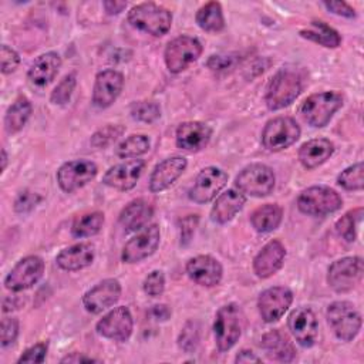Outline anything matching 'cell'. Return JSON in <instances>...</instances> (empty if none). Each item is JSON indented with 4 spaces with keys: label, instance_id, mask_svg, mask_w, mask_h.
Segmentation results:
<instances>
[{
    "label": "cell",
    "instance_id": "cell-26",
    "mask_svg": "<svg viewBox=\"0 0 364 364\" xmlns=\"http://www.w3.org/2000/svg\"><path fill=\"white\" fill-rule=\"evenodd\" d=\"M94 256H95L94 246L88 242H81L63 249L57 255L55 262L58 267H61L63 270L75 272L90 266L94 260Z\"/></svg>",
    "mask_w": 364,
    "mask_h": 364
},
{
    "label": "cell",
    "instance_id": "cell-21",
    "mask_svg": "<svg viewBox=\"0 0 364 364\" xmlns=\"http://www.w3.org/2000/svg\"><path fill=\"white\" fill-rule=\"evenodd\" d=\"M145 162L142 159H131L118 165L111 166L102 176V182L118 191H129L136 185Z\"/></svg>",
    "mask_w": 364,
    "mask_h": 364
},
{
    "label": "cell",
    "instance_id": "cell-10",
    "mask_svg": "<svg viewBox=\"0 0 364 364\" xmlns=\"http://www.w3.org/2000/svg\"><path fill=\"white\" fill-rule=\"evenodd\" d=\"M363 259L360 256H348L336 260L328 267L327 282L337 293L353 290L363 279Z\"/></svg>",
    "mask_w": 364,
    "mask_h": 364
},
{
    "label": "cell",
    "instance_id": "cell-22",
    "mask_svg": "<svg viewBox=\"0 0 364 364\" xmlns=\"http://www.w3.org/2000/svg\"><path fill=\"white\" fill-rule=\"evenodd\" d=\"M188 161L183 156H171L159 162L151 176H149V189L151 192H162L168 189L186 169Z\"/></svg>",
    "mask_w": 364,
    "mask_h": 364
},
{
    "label": "cell",
    "instance_id": "cell-35",
    "mask_svg": "<svg viewBox=\"0 0 364 364\" xmlns=\"http://www.w3.org/2000/svg\"><path fill=\"white\" fill-rule=\"evenodd\" d=\"M104 225V213L100 210L85 213L77 218L71 226L74 237H90L97 235Z\"/></svg>",
    "mask_w": 364,
    "mask_h": 364
},
{
    "label": "cell",
    "instance_id": "cell-28",
    "mask_svg": "<svg viewBox=\"0 0 364 364\" xmlns=\"http://www.w3.org/2000/svg\"><path fill=\"white\" fill-rule=\"evenodd\" d=\"M334 152V145L326 138L304 142L299 149V161L306 169H314L324 164Z\"/></svg>",
    "mask_w": 364,
    "mask_h": 364
},
{
    "label": "cell",
    "instance_id": "cell-24",
    "mask_svg": "<svg viewBox=\"0 0 364 364\" xmlns=\"http://www.w3.org/2000/svg\"><path fill=\"white\" fill-rule=\"evenodd\" d=\"M212 136L209 125L199 121L182 122L176 129L178 148L188 152H198L205 148Z\"/></svg>",
    "mask_w": 364,
    "mask_h": 364
},
{
    "label": "cell",
    "instance_id": "cell-6",
    "mask_svg": "<svg viewBox=\"0 0 364 364\" xmlns=\"http://www.w3.org/2000/svg\"><path fill=\"white\" fill-rule=\"evenodd\" d=\"M343 205L341 196L328 186H310L297 198L300 212L311 216H324L338 210Z\"/></svg>",
    "mask_w": 364,
    "mask_h": 364
},
{
    "label": "cell",
    "instance_id": "cell-53",
    "mask_svg": "<svg viewBox=\"0 0 364 364\" xmlns=\"http://www.w3.org/2000/svg\"><path fill=\"white\" fill-rule=\"evenodd\" d=\"M168 310V307L166 306H164V304H158V306H154V309L151 310V313L154 314V317L155 318H158V320H166L168 318V316L169 314H162V311H166Z\"/></svg>",
    "mask_w": 364,
    "mask_h": 364
},
{
    "label": "cell",
    "instance_id": "cell-54",
    "mask_svg": "<svg viewBox=\"0 0 364 364\" xmlns=\"http://www.w3.org/2000/svg\"><path fill=\"white\" fill-rule=\"evenodd\" d=\"M1 171L6 169V165H7V154H6V149H1Z\"/></svg>",
    "mask_w": 364,
    "mask_h": 364
},
{
    "label": "cell",
    "instance_id": "cell-9",
    "mask_svg": "<svg viewBox=\"0 0 364 364\" xmlns=\"http://www.w3.org/2000/svg\"><path fill=\"white\" fill-rule=\"evenodd\" d=\"M300 136V127L290 117H276L266 122L262 131V144L272 152L293 145Z\"/></svg>",
    "mask_w": 364,
    "mask_h": 364
},
{
    "label": "cell",
    "instance_id": "cell-45",
    "mask_svg": "<svg viewBox=\"0 0 364 364\" xmlns=\"http://www.w3.org/2000/svg\"><path fill=\"white\" fill-rule=\"evenodd\" d=\"M0 61H1L3 74H10V73L16 71V68L18 67L20 57L13 48L3 44L1 50H0Z\"/></svg>",
    "mask_w": 364,
    "mask_h": 364
},
{
    "label": "cell",
    "instance_id": "cell-50",
    "mask_svg": "<svg viewBox=\"0 0 364 364\" xmlns=\"http://www.w3.org/2000/svg\"><path fill=\"white\" fill-rule=\"evenodd\" d=\"M105 11L108 14H118L127 7V1H117V0H107L102 3Z\"/></svg>",
    "mask_w": 364,
    "mask_h": 364
},
{
    "label": "cell",
    "instance_id": "cell-18",
    "mask_svg": "<svg viewBox=\"0 0 364 364\" xmlns=\"http://www.w3.org/2000/svg\"><path fill=\"white\" fill-rule=\"evenodd\" d=\"M121 296V284L117 279H104L82 296V304L88 313L98 314L114 306Z\"/></svg>",
    "mask_w": 364,
    "mask_h": 364
},
{
    "label": "cell",
    "instance_id": "cell-13",
    "mask_svg": "<svg viewBox=\"0 0 364 364\" xmlns=\"http://www.w3.org/2000/svg\"><path fill=\"white\" fill-rule=\"evenodd\" d=\"M98 172L97 165L92 161L75 159L63 164L57 171L58 186L64 192H74L88 182H91Z\"/></svg>",
    "mask_w": 364,
    "mask_h": 364
},
{
    "label": "cell",
    "instance_id": "cell-49",
    "mask_svg": "<svg viewBox=\"0 0 364 364\" xmlns=\"http://www.w3.org/2000/svg\"><path fill=\"white\" fill-rule=\"evenodd\" d=\"M198 223V216L196 215H191L188 218H185L182 220V228H181V236H182V240L183 243L188 242L195 230V226Z\"/></svg>",
    "mask_w": 364,
    "mask_h": 364
},
{
    "label": "cell",
    "instance_id": "cell-20",
    "mask_svg": "<svg viewBox=\"0 0 364 364\" xmlns=\"http://www.w3.org/2000/svg\"><path fill=\"white\" fill-rule=\"evenodd\" d=\"M186 273L192 282L199 286L212 287L222 280V264L209 255H199L186 263Z\"/></svg>",
    "mask_w": 364,
    "mask_h": 364
},
{
    "label": "cell",
    "instance_id": "cell-7",
    "mask_svg": "<svg viewBox=\"0 0 364 364\" xmlns=\"http://www.w3.org/2000/svg\"><path fill=\"white\" fill-rule=\"evenodd\" d=\"M276 176L272 168L264 164H250L245 166L235 179L237 191L250 196H266L274 188Z\"/></svg>",
    "mask_w": 364,
    "mask_h": 364
},
{
    "label": "cell",
    "instance_id": "cell-1",
    "mask_svg": "<svg viewBox=\"0 0 364 364\" xmlns=\"http://www.w3.org/2000/svg\"><path fill=\"white\" fill-rule=\"evenodd\" d=\"M301 78L290 68L277 71L267 84L266 88V105L269 109H282L290 105L301 92Z\"/></svg>",
    "mask_w": 364,
    "mask_h": 364
},
{
    "label": "cell",
    "instance_id": "cell-39",
    "mask_svg": "<svg viewBox=\"0 0 364 364\" xmlns=\"http://www.w3.org/2000/svg\"><path fill=\"white\" fill-rule=\"evenodd\" d=\"M131 117L136 121L152 122L161 115V108L154 101H136L131 105Z\"/></svg>",
    "mask_w": 364,
    "mask_h": 364
},
{
    "label": "cell",
    "instance_id": "cell-23",
    "mask_svg": "<svg viewBox=\"0 0 364 364\" xmlns=\"http://www.w3.org/2000/svg\"><path fill=\"white\" fill-rule=\"evenodd\" d=\"M286 249L277 239L267 242L253 259V270L257 277L267 279L274 274L284 262Z\"/></svg>",
    "mask_w": 364,
    "mask_h": 364
},
{
    "label": "cell",
    "instance_id": "cell-46",
    "mask_svg": "<svg viewBox=\"0 0 364 364\" xmlns=\"http://www.w3.org/2000/svg\"><path fill=\"white\" fill-rule=\"evenodd\" d=\"M40 199L41 198L36 192L23 191L21 193H18V196L14 200V210L18 213L30 212L40 202Z\"/></svg>",
    "mask_w": 364,
    "mask_h": 364
},
{
    "label": "cell",
    "instance_id": "cell-42",
    "mask_svg": "<svg viewBox=\"0 0 364 364\" xmlns=\"http://www.w3.org/2000/svg\"><path fill=\"white\" fill-rule=\"evenodd\" d=\"M179 347L186 351V353H192L198 343H199V326L196 321H188L183 327V330L179 334L178 338Z\"/></svg>",
    "mask_w": 364,
    "mask_h": 364
},
{
    "label": "cell",
    "instance_id": "cell-32",
    "mask_svg": "<svg viewBox=\"0 0 364 364\" xmlns=\"http://www.w3.org/2000/svg\"><path fill=\"white\" fill-rule=\"evenodd\" d=\"M300 36L328 48H336L341 43V37L337 30H334L324 21L317 20L311 21L309 27L300 30Z\"/></svg>",
    "mask_w": 364,
    "mask_h": 364
},
{
    "label": "cell",
    "instance_id": "cell-8",
    "mask_svg": "<svg viewBox=\"0 0 364 364\" xmlns=\"http://www.w3.org/2000/svg\"><path fill=\"white\" fill-rule=\"evenodd\" d=\"M202 54V44L198 38L189 36H179L168 43L164 58L166 68L171 73H182Z\"/></svg>",
    "mask_w": 364,
    "mask_h": 364
},
{
    "label": "cell",
    "instance_id": "cell-44",
    "mask_svg": "<svg viewBox=\"0 0 364 364\" xmlns=\"http://www.w3.org/2000/svg\"><path fill=\"white\" fill-rule=\"evenodd\" d=\"M18 334V321L14 317H4L1 320V346L7 347L13 344Z\"/></svg>",
    "mask_w": 364,
    "mask_h": 364
},
{
    "label": "cell",
    "instance_id": "cell-2",
    "mask_svg": "<svg viewBox=\"0 0 364 364\" xmlns=\"http://www.w3.org/2000/svg\"><path fill=\"white\" fill-rule=\"evenodd\" d=\"M128 21L132 27L152 36H164L172 24V14L168 9L155 3H141L128 11Z\"/></svg>",
    "mask_w": 364,
    "mask_h": 364
},
{
    "label": "cell",
    "instance_id": "cell-14",
    "mask_svg": "<svg viewBox=\"0 0 364 364\" xmlns=\"http://www.w3.org/2000/svg\"><path fill=\"white\" fill-rule=\"evenodd\" d=\"M132 316L128 307L119 306L107 313L95 326L97 333L114 341H127L132 334Z\"/></svg>",
    "mask_w": 364,
    "mask_h": 364
},
{
    "label": "cell",
    "instance_id": "cell-37",
    "mask_svg": "<svg viewBox=\"0 0 364 364\" xmlns=\"http://www.w3.org/2000/svg\"><path fill=\"white\" fill-rule=\"evenodd\" d=\"M364 209L355 208L353 210H348L344 216H341L336 222V230L337 233L347 242H354L357 237V229L361 222Z\"/></svg>",
    "mask_w": 364,
    "mask_h": 364
},
{
    "label": "cell",
    "instance_id": "cell-19",
    "mask_svg": "<svg viewBox=\"0 0 364 364\" xmlns=\"http://www.w3.org/2000/svg\"><path fill=\"white\" fill-rule=\"evenodd\" d=\"M124 87V77L117 70H104L97 74L94 90H92V104L98 108H108L121 94Z\"/></svg>",
    "mask_w": 364,
    "mask_h": 364
},
{
    "label": "cell",
    "instance_id": "cell-41",
    "mask_svg": "<svg viewBox=\"0 0 364 364\" xmlns=\"http://www.w3.org/2000/svg\"><path fill=\"white\" fill-rule=\"evenodd\" d=\"M75 82H77L75 74H68V75H65V77L57 84V87L54 88V91L51 92L50 101H51L53 104H65V102L70 100V97H71V94H73V91H74Z\"/></svg>",
    "mask_w": 364,
    "mask_h": 364
},
{
    "label": "cell",
    "instance_id": "cell-15",
    "mask_svg": "<svg viewBox=\"0 0 364 364\" xmlns=\"http://www.w3.org/2000/svg\"><path fill=\"white\" fill-rule=\"evenodd\" d=\"M293 301V293L284 286L269 287L260 293L257 307L262 318L266 323L277 321L290 307Z\"/></svg>",
    "mask_w": 364,
    "mask_h": 364
},
{
    "label": "cell",
    "instance_id": "cell-33",
    "mask_svg": "<svg viewBox=\"0 0 364 364\" xmlns=\"http://www.w3.org/2000/svg\"><path fill=\"white\" fill-rule=\"evenodd\" d=\"M31 115V104L26 97H18L7 109L4 117V127L9 134L18 132Z\"/></svg>",
    "mask_w": 364,
    "mask_h": 364
},
{
    "label": "cell",
    "instance_id": "cell-34",
    "mask_svg": "<svg viewBox=\"0 0 364 364\" xmlns=\"http://www.w3.org/2000/svg\"><path fill=\"white\" fill-rule=\"evenodd\" d=\"M198 26L209 33H218L225 27V17L222 6L218 1H209L196 13Z\"/></svg>",
    "mask_w": 364,
    "mask_h": 364
},
{
    "label": "cell",
    "instance_id": "cell-36",
    "mask_svg": "<svg viewBox=\"0 0 364 364\" xmlns=\"http://www.w3.org/2000/svg\"><path fill=\"white\" fill-rule=\"evenodd\" d=\"M149 149V139L146 135L142 134H134L125 138L117 148V155L124 159L136 158L139 155H144Z\"/></svg>",
    "mask_w": 364,
    "mask_h": 364
},
{
    "label": "cell",
    "instance_id": "cell-3",
    "mask_svg": "<svg viewBox=\"0 0 364 364\" xmlns=\"http://www.w3.org/2000/svg\"><path fill=\"white\" fill-rule=\"evenodd\" d=\"M343 97L336 91L311 94L300 107V112L307 124L321 128L330 122L333 115L341 108Z\"/></svg>",
    "mask_w": 364,
    "mask_h": 364
},
{
    "label": "cell",
    "instance_id": "cell-11",
    "mask_svg": "<svg viewBox=\"0 0 364 364\" xmlns=\"http://www.w3.org/2000/svg\"><path fill=\"white\" fill-rule=\"evenodd\" d=\"M44 273V262L40 256H26L16 263L4 279L6 289L11 291H23L34 286Z\"/></svg>",
    "mask_w": 364,
    "mask_h": 364
},
{
    "label": "cell",
    "instance_id": "cell-17",
    "mask_svg": "<svg viewBox=\"0 0 364 364\" xmlns=\"http://www.w3.org/2000/svg\"><path fill=\"white\" fill-rule=\"evenodd\" d=\"M287 326L296 341L303 347L314 346L318 336V321L309 307L294 309L287 318Z\"/></svg>",
    "mask_w": 364,
    "mask_h": 364
},
{
    "label": "cell",
    "instance_id": "cell-40",
    "mask_svg": "<svg viewBox=\"0 0 364 364\" xmlns=\"http://www.w3.org/2000/svg\"><path fill=\"white\" fill-rule=\"evenodd\" d=\"M124 127L121 125H107L101 129H98L91 136V145L95 148H105L111 145L114 141H117L124 134Z\"/></svg>",
    "mask_w": 364,
    "mask_h": 364
},
{
    "label": "cell",
    "instance_id": "cell-27",
    "mask_svg": "<svg viewBox=\"0 0 364 364\" xmlns=\"http://www.w3.org/2000/svg\"><path fill=\"white\" fill-rule=\"evenodd\" d=\"M246 202L245 195L237 189H228L220 193L210 210V218L216 223H228L230 222L243 208Z\"/></svg>",
    "mask_w": 364,
    "mask_h": 364
},
{
    "label": "cell",
    "instance_id": "cell-4",
    "mask_svg": "<svg viewBox=\"0 0 364 364\" xmlns=\"http://www.w3.org/2000/svg\"><path fill=\"white\" fill-rule=\"evenodd\" d=\"M215 343L219 351L230 350L242 334V311L235 303L222 306L213 323Z\"/></svg>",
    "mask_w": 364,
    "mask_h": 364
},
{
    "label": "cell",
    "instance_id": "cell-43",
    "mask_svg": "<svg viewBox=\"0 0 364 364\" xmlns=\"http://www.w3.org/2000/svg\"><path fill=\"white\" fill-rule=\"evenodd\" d=\"M164 289H165V277H164V273L161 270H154L145 277L144 291L148 296L156 297V296L162 294Z\"/></svg>",
    "mask_w": 364,
    "mask_h": 364
},
{
    "label": "cell",
    "instance_id": "cell-48",
    "mask_svg": "<svg viewBox=\"0 0 364 364\" xmlns=\"http://www.w3.org/2000/svg\"><path fill=\"white\" fill-rule=\"evenodd\" d=\"M324 6L331 13H334L337 16H343V17H348V18H353L355 16L354 9L344 1H324Z\"/></svg>",
    "mask_w": 364,
    "mask_h": 364
},
{
    "label": "cell",
    "instance_id": "cell-38",
    "mask_svg": "<svg viewBox=\"0 0 364 364\" xmlns=\"http://www.w3.org/2000/svg\"><path fill=\"white\" fill-rule=\"evenodd\" d=\"M337 182L346 191H361L364 186V166L363 162H357L346 168L337 178Z\"/></svg>",
    "mask_w": 364,
    "mask_h": 364
},
{
    "label": "cell",
    "instance_id": "cell-5",
    "mask_svg": "<svg viewBox=\"0 0 364 364\" xmlns=\"http://www.w3.org/2000/svg\"><path fill=\"white\" fill-rule=\"evenodd\" d=\"M327 320L337 338L343 341H351L361 330L360 311L346 300L333 301L327 307Z\"/></svg>",
    "mask_w": 364,
    "mask_h": 364
},
{
    "label": "cell",
    "instance_id": "cell-25",
    "mask_svg": "<svg viewBox=\"0 0 364 364\" xmlns=\"http://www.w3.org/2000/svg\"><path fill=\"white\" fill-rule=\"evenodd\" d=\"M61 67V58L57 53L48 51L38 55L28 68L27 78L34 87H46L54 80Z\"/></svg>",
    "mask_w": 364,
    "mask_h": 364
},
{
    "label": "cell",
    "instance_id": "cell-52",
    "mask_svg": "<svg viewBox=\"0 0 364 364\" xmlns=\"http://www.w3.org/2000/svg\"><path fill=\"white\" fill-rule=\"evenodd\" d=\"M94 361H97V360L87 357L84 354H80V353H71V354L65 355L64 358H61V363H94Z\"/></svg>",
    "mask_w": 364,
    "mask_h": 364
},
{
    "label": "cell",
    "instance_id": "cell-47",
    "mask_svg": "<svg viewBox=\"0 0 364 364\" xmlns=\"http://www.w3.org/2000/svg\"><path fill=\"white\" fill-rule=\"evenodd\" d=\"M47 354V343H37L27 348L17 363H43Z\"/></svg>",
    "mask_w": 364,
    "mask_h": 364
},
{
    "label": "cell",
    "instance_id": "cell-29",
    "mask_svg": "<svg viewBox=\"0 0 364 364\" xmlns=\"http://www.w3.org/2000/svg\"><path fill=\"white\" fill-rule=\"evenodd\" d=\"M262 347L269 358L280 363H290L296 357L294 346L291 344L290 338L280 330H272L266 333L262 337Z\"/></svg>",
    "mask_w": 364,
    "mask_h": 364
},
{
    "label": "cell",
    "instance_id": "cell-51",
    "mask_svg": "<svg viewBox=\"0 0 364 364\" xmlns=\"http://www.w3.org/2000/svg\"><path fill=\"white\" fill-rule=\"evenodd\" d=\"M236 363H262V360L250 350H242L236 358H235Z\"/></svg>",
    "mask_w": 364,
    "mask_h": 364
},
{
    "label": "cell",
    "instance_id": "cell-30",
    "mask_svg": "<svg viewBox=\"0 0 364 364\" xmlns=\"http://www.w3.org/2000/svg\"><path fill=\"white\" fill-rule=\"evenodd\" d=\"M154 215L152 205L145 199L131 200L119 213V223L127 230H139L148 226L149 219Z\"/></svg>",
    "mask_w": 364,
    "mask_h": 364
},
{
    "label": "cell",
    "instance_id": "cell-12",
    "mask_svg": "<svg viewBox=\"0 0 364 364\" xmlns=\"http://www.w3.org/2000/svg\"><path fill=\"white\" fill-rule=\"evenodd\" d=\"M228 173L216 166L203 168L189 189V199L195 203H208L225 188Z\"/></svg>",
    "mask_w": 364,
    "mask_h": 364
},
{
    "label": "cell",
    "instance_id": "cell-31",
    "mask_svg": "<svg viewBox=\"0 0 364 364\" xmlns=\"http://www.w3.org/2000/svg\"><path fill=\"white\" fill-rule=\"evenodd\" d=\"M282 218H283V210L279 205L266 203L253 210V213L250 215V223L257 232L267 233L279 228Z\"/></svg>",
    "mask_w": 364,
    "mask_h": 364
},
{
    "label": "cell",
    "instance_id": "cell-16",
    "mask_svg": "<svg viewBox=\"0 0 364 364\" xmlns=\"http://www.w3.org/2000/svg\"><path fill=\"white\" fill-rule=\"evenodd\" d=\"M159 239L161 232L158 225L145 226V229L141 233H138L135 237L125 243L121 259L125 263H136L146 259L156 250Z\"/></svg>",
    "mask_w": 364,
    "mask_h": 364
}]
</instances>
